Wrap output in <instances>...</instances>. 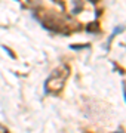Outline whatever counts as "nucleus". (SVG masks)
I'll return each instance as SVG.
<instances>
[{"mask_svg": "<svg viewBox=\"0 0 126 133\" xmlns=\"http://www.w3.org/2000/svg\"><path fill=\"white\" fill-rule=\"evenodd\" d=\"M91 2H92V3H95V2H97V0H91Z\"/></svg>", "mask_w": 126, "mask_h": 133, "instance_id": "f257e3e1", "label": "nucleus"}]
</instances>
